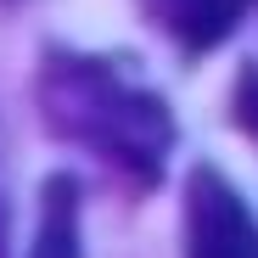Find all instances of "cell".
<instances>
[{"mask_svg":"<svg viewBox=\"0 0 258 258\" xmlns=\"http://www.w3.org/2000/svg\"><path fill=\"white\" fill-rule=\"evenodd\" d=\"M230 123L258 141V62H241V73L230 84Z\"/></svg>","mask_w":258,"mask_h":258,"instance_id":"obj_5","label":"cell"},{"mask_svg":"<svg viewBox=\"0 0 258 258\" xmlns=\"http://www.w3.org/2000/svg\"><path fill=\"white\" fill-rule=\"evenodd\" d=\"M84 191L73 174H45L39 185V213H34V236L28 258H84Z\"/></svg>","mask_w":258,"mask_h":258,"instance_id":"obj_4","label":"cell"},{"mask_svg":"<svg viewBox=\"0 0 258 258\" xmlns=\"http://www.w3.org/2000/svg\"><path fill=\"white\" fill-rule=\"evenodd\" d=\"M0 258H12V197H6V135H0Z\"/></svg>","mask_w":258,"mask_h":258,"instance_id":"obj_6","label":"cell"},{"mask_svg":"<svg viewBox=\"0 0 258 258\" xmlns=\"http://www.w3.org/2000/svg\"><path fill=\"white\" fill-rule=\"evenodd\" d=\"M180 230H185V258H258V213L213 163H197L185 174Z\"/></svg>","mask_w":258,"mask_h":258,"instance_id":"obj_2","label":"cell"},{"mask_svg":"<svg viewBox=\"0 0 258 258\" xmlns=\"http://www.w3.org/2000/svg\"><path fill=\"white\" fill-rule=\"evenodd\" d=\"M34 107L56 141L79 146L129 197L157 191L168 152L180 141L163 90H152L123 56L101 51H45L34 79Z\"/></svg>","mask_w":258,"mask_h":258,"instance_id":"obj_1","label":"cell"},{"mask_svg":"<svg viewBox=\"0 0 258 258\" xmlns=\"http://www.w3.org/2000/svg\"><path fill=\"white\" fill-rule=\"evenodd\" d=\"M152 34H163L180 56H208L241 28L252 0H135Z\"/></svg>","mask_w":258,"mask_h":258,"instance_id":"obj_3","label":"cell"}]
</instances>
